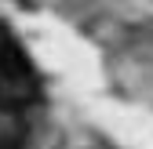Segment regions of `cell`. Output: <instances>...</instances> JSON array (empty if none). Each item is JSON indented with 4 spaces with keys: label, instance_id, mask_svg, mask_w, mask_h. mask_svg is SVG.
I'll list each match as a JSON object with an SVG mask.
<instances>
[{
    "label": "cell",
    "instance_id": "7a4b0ae2",
    "mask_svg": "<svg viewBox=\"0 0 153 149\" xmlns=\"http://www.w3.org/2000/svg\"><path fill=\"white\" fill-rule=\"evenodd\" d=\"M22 138H26L22 109H0V149H22Z\"/></svg>",
    "mask_w": 153,
    "mask_h": 149
},
{
    "label": "cell",
    "instance_id": "6da1fadb",
    "mask_svg": "<svg viewBox=\"0 0 153 149\" xmlns=\"http://www.w3.org/2000/svg\"><path fill=\"white\" fill-rule=\"evenodd\" d=\"M40 95L36 69L26 58L22 44L11 36V29L0 22V109H22Z\"/></svg>",
    "mask_w": 153,
    "mask_h": 149
}]
</instances>
